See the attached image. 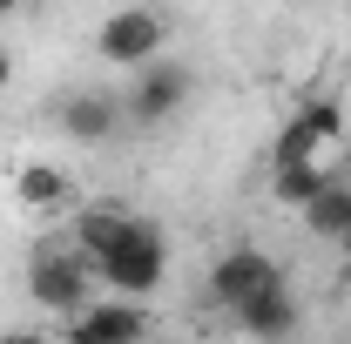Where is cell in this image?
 <instances>
[{
	"label": "cell",
	"mask_w": 351,
	"mask_h": 344,
	"mask_svg": "<svg viewBox=\"0 0 351 344\" xmlns=\"http://www.w3.org/2000/svg\"><path fill=\"white\" fill-rule=\"evenodd\" d=\"M162 270H169V250H162V230H156L149 216H129L122 236L95 263V277H101L115 297H149V291L162 284Z\"/></svg>",
	"instance_id": "6da1fadb"
},
{
	"label": "cell",
	"mask_w": 351,
	"mask_h": 344,
	"mask_svg": "<svg viewBox=\"0 0 351 344\" xmlns=\"http://www.w3.org/2000/svg\"><path fill=\"white\" fill-rule=\"evenodd\" d=\"M88 277H95V263H88L75 243H41V250L27 257V291H34V304H47V310H82L88 304Z\"/></svg>",
	"instance_id": "7a4b0ae2"
},
{
	"label": "cell",
	"mask_w": 351,
	"mask_h": 344,
	"mask_svg": "<svg viewBox=\"0 0 351 344\" xmlns=\"http://www.w3.org/2000/svg\"><path fill=\"white\" fill-rule=\"evenodd\" d=\"M162 41H169V27H162L156 7H122V14H108V21L95 27V54L115 61V68H142V61H156Z\"/></svg>",
	"instance_id": "3957f363"
},
{
	"label": "cell",
	"mask_w": 351,
	"mask_h": 344,
	"mask_svg": "<svg viewBox=\"0 0 351 344\" xmlns=\"http://www.w3.org/2000/svg\"><path fill=\"white\" fill-rule=\"evenodd\" d=\"M189 88H196V75H189L182 61H142L135 88L122 95V115L142 122V129H156V122H169L176 108L189 101Z\"/></svg>",
	"instance_id": "277c9868"
},
{
	"label": "cell",
	"mask_w": 351,
	"mask_h": 344,
	"mask_svg": "<svg viewBox=\"0 0 351 344\" xmlns=\"http://www.w3.org/2000/svg\"><path fill=\"white\" fill-rule=\"evenodd\" d=\"M270 284H284V270L263 257L257 243H237V250H223V257L210 263V297H217L223 310L250 304L257 291H270Z\"/></svg>",
	"instance_id": "5b68a950"
},
{
	"label": "cell",
	"mask_w": 351,
	"mask_h": 344,
	"mask_svg": "<svg viewBox=\"0 0 351 344\" xmlns=\"http://www.w3.org/2000/svg\"><path fill=\"white\" fill-rule=\"evenodd\" d=\"M338 135H345V108H338V101H304V108L277 129L270 162H317V149L338 142Z\"/></svg>",
	"instance_id": "8992f818"
},
{
	"label": "cell",
	"mask_w": 351,
	"mask_h": 344,
	"mask_svg": "<svg viewBox=\"0 0 351 344\" xmlns=\"http://www.w3.org/2000/svg\"><path fill=\"white\" fill-rule=\"evenodd\" d=\"M149 317L135 297H115V304H82L75 324H68V344H142Z\"/></svg>",
	"instance_id": "52a82bcc"
},
{
	"label": "cell",
	"mask_w": 351,
	"mask_h": 344,
	"mask_svg": "<svg viewBox=\"0 0 351 344\" xmlns=\"http://www.w3.org/2000/svg\"><path fill=\"white\" fill-rule=\"evenodd\" d=\"M54 122L75 135V142H108V135L122 129V101L101 95V88H75V95L54 108Z\"/></svg>",
	"instance_id": "ba28073f"
},
{
	"label": "cell",
	"mask_w": 351,
	"mask_h": 344,
	"mask_svg": "<svg viewBox=\"0 0 351 344\" xmlns=\"http://www.w3.org/2000/svg\"><path fill=\"white\" fill-rule=\"evenodd\" d=\"M230 317H237L250 338L277 344V338H291V331H298V297H291V284H270V291H257L250 304H237Z\"/></svg>",
	"instance_id": "9c48e42d"
},
{
	"label": "cell",
	"mask_w": 351,
	"mask_h": 344,
	"mask_svg": "<svg viewBox=\"0 0 351 344\" xmlns=\"http://www.w3.org/2000/svg\"><path fill=\"white\" fill-rule=\"evenodd\" d=\"M129 216H135V210H129V203H115V196H108V203H88V210L75 216V230H68V243H75L88 263H101V250L122 236V223H129Z\"/></svg>",
	"instance_id": "30bf717a"
},
{
	"label": "cell",
	"mask_w": 351,
	"mask_h": 344,
	"mask_svg": "<svg viewBox=\"0 0 351 344\" xmlns=\"http://www.w3.org/2000/svg\"><path fill=\"white\" fill-rule=\"evenodd\" d=\"M304 223H311V236H331V243H338V236L351 230V182L331 175V182L304 203Z\"/></svg>",
	"instance_id": "8fae6325"
},
{
	"label": "cell",
	"mask_w": 351,
	"mask_h": 344,
	"mask_svg": "<svg viewBox=\"0 0 351 344\" xmlns=\"http://www.w3.org/2000/svg\"><path fill=\"white\" fill-rule=\"evenodd\" d=\"M14 196H21L27 210H68V203H75V182L61 169H47V162H34V169H21Z\"/></svg>",
	"instance_id": "7c38bea8"
},
{
	"label": "cell",
	"mask_w": 351,
	"mask_h": 344,
	"mask_svg": "<svg viewBox=\"0 0 351 344\" xmlns=\"http://www.w3.org/2000/svg\"><path fill=\"white\" fill-rule=\"evenodd\" d=\"M324 182H331V169H317V162H270V189H277V203H298V210H304Z\"/></svg>",
	"instance_id": "4fadbf2b"
},
{
	"label": "cell",
	"mask_w": 351,
	"mask_h": 344,
	"mask_svg": "<svg viewBox=\"0 0 351 344\" xmlns=\"http://www.w3.org/2000/svg\"><path fill=\"white\" fill-rule=\"evenodd\" d=\"M0 344H47L41 331H0Z\"/></svg>",
	"instance_id": "5bb4252c"
},
{
	"label": "cell",
	"mask_w": 351,
	"mask_h": 344,
	"mask_svg": "<svg viewBox=\"0 0 351 344\" xmlns=\"http://www.w3.org/2000/svg\"><path fill=\"white\" fill-rule=\"evenodd\" d=\"M14 82V61H7V47H0V88Z\"/></svg>",
	"instance_id": "9a60e30c"
},
{
	"label": "cell",
	"mask_w": 351,
	"mask_h": 344,
	"mask_svg": "<svg viewBox=\"0 0 351 344\" xmlns=\"http://www.w3.org/2000/svg\"><path fill=\"white\" fill-rule=\"evenodd\" d=\"M14 7H27V0H0V14H14Z\"/></svg>",
	"instance_id": "2e32d148"
},
{
	"label": "cell",
	"mask_w": 351,
	"mask_h": 344,
	"mask_svg": "<svg viewBox=\"0 0 351 344\" xmlns=\"http://www.w3.org/2000/svg\"><path fill=\"white\" fill-rule=\"evenodd\" d=\"M338 250H345V257H351V230H345V236H338Z\"/></svg>",
	"instance_id": "e0dca14e"
}]
</instances>
